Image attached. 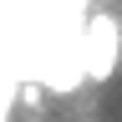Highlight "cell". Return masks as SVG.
I'll use <instances>...</instances> for the list:
<instances>
[{
	"label": "cell",
	"mask_w": 122,
	"mask_h": 122,
	"mask_svg": "<svg viewBox=\"0 0 122 122\" xmlns=\"http://www.w3.org/2000/svg\"><path fill=\"white\" fill-rule=\"evenodd\" d=\"M122 61V20L117 15H92L81 25V36H76V66H81L86 81H107V76L117 71Z\"/></svg>",
	"instance_id": "cell-1"
}]
</instances>
